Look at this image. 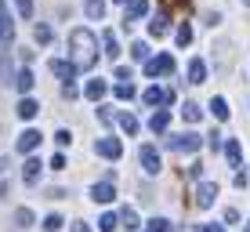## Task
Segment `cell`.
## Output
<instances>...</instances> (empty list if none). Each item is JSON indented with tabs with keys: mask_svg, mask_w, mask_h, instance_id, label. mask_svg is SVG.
<instances>
[{
	"mask_svg": "<svg viewBox=\"0 0 250 232\" xmlns=\"http://www.w3.org/2000/svg\"><path fill=\"white\" fill-rule=\"evenodd\" d=\"M69 47H73V62H76V69H91L94 58H98L94 33H87V29H73V33H69Z\"/></svg>",
	"mask_w": 250,
	"mask_h": 232,
	"instance_id": "obj_1",
	"label": "cell"
},
{
	"mask_svg": "<svg viewBox=\"0 0 250 232\" xmlns=\"http://www.w3.org/2000/svg\"><path fill=\"white\" fill-rule=\"evenodd\" d=\"M200 134H192V131H185V134H170V138H167V149L170 152H196V149H200Z\"/></svg>",
	"mask_w": 250,
	"mask_h": 232,
	"instance_id": "obj_2",
	"label": "cell"
},
{
	"mask_svg": "<svg viewBox=\"0 0 250 232\" xmlns=\"http://www.w3.org/2000/svg\"><path fill=\"white\" fill-rule=\"evenodd\" d=\"M138 163H142V170L145 174H160V152L152 149V145H142V149H138Z\"/></svg>",
	"mask_w": 250,
	"mask_h": 232,
	"instance_id": "obj_3",
	"label": "cell"
},
{
	"mask_svg": "<svg viewBox=\"0 0 250 232\" xmlns=\"http://www.w3.org/2000/svg\"><path fill=\"white\" fill-rule=\"evenodd\" d=\"M160 73H174V55H156L152 62H145V76H160Z\"/></svg>",
	"mask_w": 250,
	"mask_h": 232,
	"instance_id": "obj_4",
	"label": "cell"
},
{
	"mask_svg": "<svg viewBox=\"0 0 250 232\" xmlns=\"http://www.w3.org/2000/svg\"><path fill=\"white\" fill-rule=\"evenodd\" d=\"M98 156H105V160H120L124 156V145H120V138H98Z\"/></svg>",
	"mask_w": 250,
	"mask_h": 232,
	"instance_id": "obj_5",
	"label": "cell"
},
{
	"mask_svg": "<svg viewBox=\"0 0 250 232\" xmlns=\"http://www.w3.org/2000/svg\"><path fill=\"white\" fill-rule=\"evenodd\" d=\"M91 200H94V203H113V200H116V185H113V182L91 185Z\"/></svg>",
	"mask_w": 250,
	"mask_h": 232,
	"instance_id": "obj_6",
	"label": "cell"
},
{
	"mask_svg": "<svg viewBox=\"0 0 250 232\" xmlns=\"http://www.w3.org/2000/svg\"><path fill=\"white\" fill-rule=\"evenodd\" d=\"M145 15H149V0H127V22L124 25H134Z\"/></svg>",
	"mask_w": 250,
	"mask_h": 232,
	"instance_id": "obj_7",
	"label": "cell"
},
{
	"mask_svg": "<svg viewBox=\"0 0 250 232\" xmlns=\"http://www.w3.org/2000/svg\"><path fill=\"white\" fill-rule=\"evenodd\" d=\"M214 200H218V185L214 182H203L200 189H196V207H210Z\"/></svg>",
	"mask_w": 250,
	"mask_h": 232,
	"instance_id": "obj_8",
	"label": "cell"
},
{
	"mask_svg": "<svg viewBox=\"0 0 250 232\" xmlns=\"http://www.w3.org/2000/svg\"><path fill=\"white\" fill-rule=\"evenodd\" d=\"M51 73L58 80H73L76 76V62H65V58H51Z\"/></svg>",
	"mask_w": 250,
	"mask_h": 232,
	"instance_id": "obj_9",
	"label": "cell"
},
{
	"mask_svg": "<svg viewBox=\"0 0 250 232\" xmlns=\"http://www.w3.org/2000/svg\"><path fill=\"white\" fill-rule=\"evenodd\" d=\"M11 40H15V22L7 15V7L0 4V44H11Z\"/></svg>",
	"mask_w": 250,
	"mask_h": 232,
	"instance_id": "obj_10",
	"label": "cell"
},
{
	"mask_svg": "<svg viewBox=\"0 0 250 232\" xmlns=\"http://www.w3.org/2000/svg\"><path fill=\"white\" fill-rule=\"evenodd\" d=\"M37 145H40V131H22V134H19V142H15V149H19L22 156H25V152H33Z\"/></svg>",
	"mask_w": 250,
	"mask_h": 232,
	"instance_id": "obj_11",
	"label": "cell"
},
{
	"mask_svg": "<svg viewBox=\"0 0 250 232\" xmlns=\"http://www.w3.org/2000/svg\"><path fill=\"white\" fill-rule=\"evenodd\" d=\"M188 84H207V65H203V58H192V62H188Z\"/></svg>",
	"mask_w": 250,
	"mask_h": 232,
	"instance_id": "obj_12",
	"label": "cell"
},
{
	"mask_svg": "<svg viewBox=\"0 0 250 232\" xmlns=\"http://www.w3.org/2000/svg\"><path fill=\"white\" fill-rule=\"evenodd\" d=\"M40 170H44V163L29 156V160H25V167H22V178H25V182L33 185V182H37V178H40Z\"/></svg>",
	"mask_w": 250,
	"mask_h": 232,
	"instance_id": "obj_13",
	"label": "cell"
},
{
	"mask_svg": "<svg viewBox=\"0 0 250 232\" xmlns=\"http://www.w3.org/2000/svg\"><path fill=\"white\" fill-rule=\"evenodd\" d=\"M167 127H170V113H167V109H160V113H156V116L149 120V131L163 134V131H167Z\"/></svg>",
	"mask_w": 250,
	"mask_h": 232,
	"instance_id": "obj_14",
	"label": "cell"
},
{
	"mask_svg": "<svg viewBox=\"0 0 250 232\" xmlns=\"http://www.w3.org/2000/svg\"><path fill=\"white\" fill-rule=\"evenodd\" d=\"M225 160H229V167H239V160H243V149H239V142H236V138L225 145Z\"/></svg>",
	"mask_w": 250,
	"mask_h": 232,
	"instance_id": "obj_15",
	"label": "cell"
},
{
	"mask_svg": "<svg viewBox=\"0 0 250 232\" xmlns=\"http://www.w3.org/2000/svg\"><path fill=\"white\" fill-rule=\"evenodd\" d=\"M105 91H109V84H105V80H91L87 87H83V94H87L91 102H98V98H102V94H105Z\"/></svg>",
	"mask_w": 250,
	"mask_h": 232,
	"instance_id": "obj_16",
	"label": "cell"
},
{
	"mask_svg": "<svg viewBox=\"0 0 250 232\" xmlns=\"http://www.w3.org/2000/svg\"><path fill=\"white\" fill-rule=\"evenodd\" d=\"M120 225H124V229H142V221H138L134 207H124V211H120Z\"/></svg>",
	"mask_w": 250,
	"mask_h": 232,
	"instance_id": "obj_17",
	"label": "cell"
},
{
	"mask_svg": "<svg viewBox=\"0 0 250 232\" xmlns=\"http://www.w3.org/2000/svg\"><path fill=\"white\" fill-rule=\"evenodd\" d=\"M83 11H87V19H102L105 15V0H83Z\"/></svg>",
	"mask_w": 250,
	"mask_h": 232,
	"instance_id": "obj_18",
	"label": "cell"
},
{
	"mask_svg": "<svg viewBox=\"0 0 250 232\" xmlns=\"http://www.w3.org/2000/svg\"><path fill=\"white\" fill-rule=\"evenodd\" d=\"M37 113H40V105H37L33 98H22V102H19V116H22V120H33Z\"/></svg>",
	"mask_w": 250,
	"mask_h": 232,
	"instance_id": "obj_19",
	"label": "cell"
},
{
	"mask_svg": "<svg viewBox=\"0 0 250 232\" xmlns=\"http://www.w3.org/2000/svg\"><path fill=\"white\" fill-rule=\"evenodd\" d=\"M116 225H120V214H113V211H105V214H102V221H98L102 232H116Z\"/></svg>",
	"mask_w": 250,
	"mask_h": 232,
	"instance_id": "obj_20",
	"label": "cell"
},
{
	"mask_svg": "<svg viewBox=\"0 0 250 232\" xmlns=\"http://www.w3.org/2000/svg\"><path fill=\"white\" fill-rule=\"evenodd\" d=\"M33 84H37V80H33V73H29V69H22L19 76H15V87H19L22 94H25V91H33Z\"/></svg>",
	"mask_w": 250,
	"mask_h": 232,
	"instance_id": "obj_21",
	"label": "cell"
},
{
	"mask_svg": "<svg viewBox=\"0 0 250 232\" xmlns=\"http://www.w3.org/2000/svg\"><path fill=\"white\" fill-rule=\"evenodd\" d=\"M131 58H134V62H149V44L134 40V44H131Z\"/></svg>",
	"mask_w": 250,
	"mask_h": 232,
	"instance_id": "obj_22",
	"label": "cell"
},
{
	"mask_svg": "<svg viewBox=\"0 0 250 232\" xmlns=\"http://www.w3.org/2000/svg\"><path fill=\"white\" fill-rule=\"evenodd\" d=\"M149 33H152V37H163V33H167V15H163V11L149 22Z\"/></svg>",
	"mask_w": 250,
	"mask_h": 232,
	"instance_id": "obj_23",
	"label": "cell"
},
{
	"mask_svg": "<svg viewBox=\"0 0 250 232\" xmlns=\"http://www.w3.org/2000/svg\"><path fill=\"white\" fill-rule=\"evenodd\" d=\"M182 116L188 120V124H196V120H200V116H203V109H200V105H196V102H185V105H182Z\"/></svg>",
	"mask_w": 250,
	"mask_h": 232,
	"instance_id": "obj_24",
	"label": "cell"
},
{
	"mask_svg": "<svg viewBox=\"0 0 250 232\" xmlns=\"http://www.w3.org/2000/svg\"><path fill=\"white\" fill-rule=\"evenodd\" d=\"M15 225H19V229H29V225H33V211H29V207H19V211H15Z\"/></svg>",
	"mask_w": 250,
	"mask_h": 232,
	"instance_id": "obj_25",
	"label": "cell"
},
{
	"mask_svg": "<svg viewBox=\"0 0 250 232\" xmlns=\"http://www.w3.org/2000/svg\"><path fill=\"white\" fill-rule=\"evenodd\" d=\"M105 55H109V58H120V40H116L113 29L105 33Z\"/></svg>",
	"mask_w": 250,
	"mask_h": 232,
	"instance_id": "obj_26",
	"label": "cell"
},
{
	"mask_svg": "<svg viewBox=\"0 0 250 232\" xmlns=\"http://www.w3.org/2000/svg\"><path fill=\"white\" fill-rule=\"evenodd\" d=\"M0 76H4L7 84H15V69H11V55L4 51V58H0Z\"/></svg>",
	"mask_w": 250,
	"mask_h": 232,
	"instance_id": "obj_27",
	"label": "cell"
},
{
	"mask_svg": "<svg viewBox=\"0 0 250 232\" xmlns=\"http://www.w3.org/2000/svg\"><path fill=\"white\" fill-rule=\"evenodd\" d=\"M210 109H214V116H218V120H229V102L225 98H214Z\"/></svg>",
	"mask_w": 250,
	"mask_h": 232,
	"instance_id": "obj_28",
	"label": "cell"
},
{
	"mask_svg": "<svg viewBox=\"0 0 250 232\" xmlns=\"http://www.w3.org/2000/svg\"><path fill=\"white\" fill-rule=\"evenodd\" d=\"M192 44V25H178V47Z\"/></svg>",
	"mask_w": 250,
	"mask_h": 232,
	"instance_id": "obj_29",
	"label": "cell"
},
{
	"mask_svg": "<svg viewBox=\"0 0 250 232\" xmlns=\"http://www.w3.org/2000/svg\"><path fill=\"white\" fill-rule=\"evenodd\" d=\"M145 232H170V221L167 218H152L149 225H145Z\"/></svg>",
	"mask_w": 250,
	"mask_h": 232,
	"instance_id": "obj_30",
	"label": "cell"
},
{
	"mask_svg": "<svg viewBox=\"0 0 250 232\" xmlns=\"http://www.w3.org/2000/svg\"><path fill=\"white\" fill-rule=\"evenodd\" d=\"M142 98H145V105H160V102H163V91H160V87H149Z\"/></svg>",
	"mask_w": 250,
	"mask_h": 232,
	"instance_id": "obj_31",
	"label": "cell"
},
{
	"mask_svg": "<svg viewBox=\"0 0 250 232\" xmlns=\"http://www.w3.org/2000/svg\"><path fill=\"white\" fill-rule=\"evenodd\" d=\"M62 225H65V221H62V214H47V218H44V229H47V232H58Z\"/></svg>",
	"mask_w": 250,
	"mask_h": 232,
	"instance_id": "obj_32",
	"label": "cell"
},
{
	"mask_svg": "<svg viewBox=\"0 0 250 232\" xmlns=\"http://www.w3.org/2000/svg\"><path fill=\"white\" fill-rule=\"evenodd\" d=\"M120 127H124L127 134H138V120H134L131 113H124V116H120Z\"/></svg>",
	"mask_w": 250,
	"mask_h": 232,
	"instance_id": "obj_33",
	"label": "cell"
},
{
	"mask_svg": "<svg viewBox=\"0 0 250 232\" xmlns=\"http://www.w3.org/2000/svg\"><path fill=\"white\" fill-rule=\"evenodd\" d=\"M51 37H55L51 25H37V40H40V44H51Z\"/></svg>",
	"mask_w": 250,
	"mask_h": 232,
	"instance_id": "obj_34",
	"label": "cell"
},
{
	"mask_svg": "<svg viewBox=\"0 0 250 232\" xmlns=\"http://www.w3.org/2000/svg\"><path fill=\"white\" fill-rule=\"evenodd\" d=\"M15 7H19L22 19H29V15H33V0H15Z\"/></svg>",
	"mask_w": 250,
	"mask_h": 232,
	"instance_id": "obj_35",
	"label": "cell"
},
{
	"mask_svg": "<svg viewBox=\"0 0 250 232\" xmlns=\"http://www.w3.org/2000/svg\"><path fill=\"white\" fill-rule=\"evenodd\" d=\"M116 98H134V87H131V84H120V87H116Z\"/></svg>",
	"mask_w": 250,
	"mask_h": 232,
	"instance_id": "obj_36",
	"label": "cell"
},
{
	"mask_svg": "<svg viewBox=\"0 0 250 232\" xmlns=\"http://www.w3.org/2000/svg\"><path fill=\"white\" fill-rule=\"evenodd\" d=\"M51 167H55V170L65 167V156H62V152H55V156H51Z\"/></svg>",
	"mask_w": 250,
	"mask_h": 232,
	"instance_id": "obj_37",
	"label": "cell"
},
{
	"mask_svg": "<svg viewBox=\"0 0 250 232\" xmlns=\"http://www.w3.org/2000/svg\"><path fill=\"white\" fill-rule=\"evenodd\" d=\"M55 142H58V145H69V142H73V134H69V131H58Z\"/></svg>",
	"mask_w": 250,
	"mask_h": 232,
	"instance_id": "obj_38",
	"label": "cell"
},
{
	"mask_svg": "<svg viewBox=\"0 0 250 232\" xmlns=\"http://www.w3.org/2000/svg\"><path fill=\"white\" fill-rule=\"evenodd\" d=\"M225 221H229V225H236V221H239V211L229 207V211H225Z\"/></svg>",
	"mask_w": 250,
	"mask_h": 232,
	"instance_id": "obj_39",
	"label": "cell"
},
{
	"mask_svg": "<svg viewBox=\"0 0 250 232\" xmlns=\"http://www.w3.org/2000/svg\"><path fill=\"white\" fill-rule=\"evenodd\" d=\"M174 98H178L174 87H167V91H163V105H174Z\"/></svg>",
	"mask_w": 250,
	"mask_h": 232,
	"instance_id": "obj_40",
	"label": "cell"
},
{
	"mask_svg": "<svg viewBox=\"0 0 250 232\" xmlns=\"http://www.w3.org/2000/svg\"><path fill=\"white\" fill-rule=\"evenodd\" d=\"M196 232H225L221 225H196Z\"/></svg>",
	"mask_w": 250,
	"mask_h": 232,
	"instance_id": "obj_41",
	"label": "cell"
},
{
	"mask_svg": "<svg viewBox=\"0 0 250 232\" xmlns=\"http://www.w3.org/2000/svg\"><path fill=\"white\" fill-rule=\"evenodd\" d=\"M73 232H91V229L83 225V221H76V225H73Z\"/></svg>",
	"mask_w": 250,
	"mask_h": 232,
	"instance_id": "obj_42",
	"label": "cell"
},
{
	"mask_svg": "<svg viewBox=\"0 0 250 232\" xmlns=\"http://www.w3.org/2000/svg\"><path fill=\"white\" fill-rule=\"evenodd\" d=\"M243 4H247V7H250V0H243Z\"/></svg>",
	"mask_w": 250,
	"mask_h": 232,
	"instance_id": "obj_43",
	"label": "cell"
},
{
	"mask_svg": "<svg viewBox=\"0 0 250 232\" xmlns=\"http://www.w3.org/2000/svg\"><path fill=\"white\" fill-rule=\"evenodd\" d=\"M247 232H250V221H247Z\"/></svg>",
	"mask_w": 250,
	"mask_h": 232,
	"instance_id": "obj_44",
	"label": "cell"
}]
</instances>
